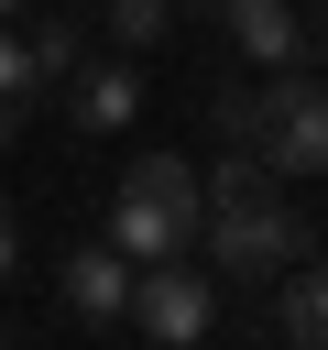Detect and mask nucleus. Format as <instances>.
<instances>
[{
  "label": "nucleus",
  "instance_id": "nucleus-1",
  "mask_svg": "<svg viewBox=\"0 0 328 350\" xmlns=\"http://www.w3.org/2000/svg\"><path fill=\"white\" fill-rule=\"evenodd\" d=\"M197 230H208V175L186 153H131V175L109 186V241L131 262H175L197 252Z\"/></svg>",
  "mask_w": 328,
  "mask_h": 350
},
{
  "label": "nucleus",
  "instance_id": "nucleus-2",
  "mask_svg": "<svg viewBox=\"0 0 328 350\" xmlns=\"http://www.w3.org/2000/svg\"><path fill=\"white\" fill-rule=\"evenodd\" d=\"M197 252H208V273H230V284H284V262H306V219L284 208V186L273 175H251V186H208V230H197Z\"/></svg>",
  "mask_w": 328,
  "mask_h": 350
},
{
  "label": "nucleus",
  "instance_id": "nucleus-3",
  "mask_svg": "<svg viewBox=\"0 0 328 350\" xmlns=\"http://www.w3.org/2000/svg\"><path fill=\"white\" fill-rule=\"evenodd\" d=\"M284 186L295 175H328V88L306 66H262V142H251Z\"/></svg>",
  "mask_w": 328,
  "mask_h": 350
},
{
  "label": "nucleus",
  "instance_id": "nucleus-4",
  "mask_svg": "<svg viewBox=\"0 0 328 350\" xmlns=\"http://www.w3.org/2000/svg\"><path fill=\"white\" fill-rule=\"evenodd\" d=\"M120 328H142L153 350L208 339V328H219V273H186V252H175V262H142V273H131V317H120Z\"/></svg>",
  "mask_w": 328,
  "mask_h": 350
},
{
  "label": "nucleus",
  "instance_id": "nucleus-5",
  "mask_svg": "<svg viewBox=\"0 0 328 350\" xmlns=\"http://www.w3.org/2000/svg\"><path fill=\"white\" fill-rule=\"evenodd\" d=\"M131 273H142V262H131L120 241H98V252L77 241V252H66V273H55V295H66V317L120 328V317H131Z\"/></svg>",
  "mask_w": 328,
  "mask_h": 350
},
{
  "label": "nucleus",
  "instance_id": "nucleus-6",
  "mask_svg": "<svg viewBox=\"0 0 328 350\" xmlns=\"http://www.w3.org/2000/svg\"><path fill=\"white\" fill-rule=\"evenodd\" d=\"M131 109H142V66H131L120 44H109L98 66L77 55V77H66V120H77V131H131Z\"/></svg>",
  "mask_w": 328,
  "mask_h": 350
},
{
  "label": "nucleus",
  "instance_id": "nucleus-7",
  "mask_svg": "<svg viewBox=\"0 0 328 350\" xmlns=\"http://www.w3.org/2000/svg\"><path fill=\"white\" fill-rule=\"evenodd\" d=\"M219 22H230V44H241L251 66H295V55H306L295 0H219Z\"/></svg>",
  "mask_w": 328,
  "mask_h": 350
},
{
  "label": "nucleus",
  "instance_id": "nucleus-8",
  "mask_svg": "<svg viewBox=\"0 0 328 350\" xmlns=\"http://www.w3.org/2000/svg\"><path fill=\"white\" fill-rule=\"evenodd\" d=\"M273 339H295V350H328V273L284 262V295H273Z\"/></svg>",
  "mask_w": 328,
  "mask_h": 350
},
{
  "label": "nucleus",
  "instance_id": "nucleus-9",
  "mask_svg": "<svg viewBox=\"0 0 328 350\" xmlns=\"http://www.w3.org/2000/svg\"><path fill=\"white\" fill-rule=\"evenodd\" d=\"M22 55H33V88H55V77H77V11H33V33H22Z\"/></svg>",
  "mask_w": 328,
  "mask_h": 350
},
{
  "label": "nucleus",
  "instance_id": "nucleus-10",
  "mask_svg": "<svg viewBox=\"0 0 328 350\" xmlns=\"http://www.w3.org/2000/svg\"><path fill=\"white\" fill-rule=\"evenodd\" d=\"M98 22H109V44H120V55H153V44H164V22H175V0H98Z\"/></svg>",
  "mask_w": 328,
  "mask_h": 350
},
{
  "label": "nucleus",
  "instance_id": "nucleus-11",
  "mask_svg": "<svg viewBox=\"0 0 328 350\" xmlns=\"http://www.w3.org/2000/svg\"><path fill=\"white\" fill-rule=\"evenodd\" d=\"M208 131L219 142H262V88H208Z\"/></svg>",
  "mask_w": 328,
  "mask_h": 350
},
{
  "label": "nucleus",
  "instance_id": "nucleus-12",
  "mask_svg": "<svg viewBox=\"0 0 328 350\" xmlns=\"http://www.w3.org/2000/svg\"><path fill=\"white\" fill-rule=\"evenodd\" d=\"M0 98H33V55H22L11 22H0Z\"/></svg>",
  "mask_w": 328,
  "mask_h": 350
},
{
  "label": "nucleus",
  "instance_id": "nucleus-13",
  "mask_svg": "<svg viewBox=\"0 0 328 350\" xmlns=\"http://www.w3.org/2000/svg\"><path fill=\"white\" fill-rule=\"evenodd\" d=\"M22 262V219H11V197H0V273Z\"/></svg>",
  "mask_w": 328,
  "mask_h": 350
},
{
  "label": "nucleus",
  "instance_id": "nucleus-14",
  "mask_svg": "<svg viewBox=\"0 0 328 350\" xmlns=\"http://www.w3.org/2000/svg\"><path fill=\"white\" fill-rule=\"evenodd\" d=\"M11 131H22V98H0V142H11Z\"/></svg>",
  "mask_w": 328,
  "mask_h": 350
},
{
  "label": "nucleus",
  "instance_id": "nucleus-15",
  "mask_svg": "<svg viewBox=\"0 0 328 350\" xmlns=\"http://www.w3.org/2000/svg\"><path fill=\"white\" fill-rule=\"evenodd\" d=\"M33 11H44V0H0V22H33Z\"/></svg>",
  "mask_w": 328,
  "mask_h": 350
},
{
  "label": "nucleus",
  "instance_id": "nucleus-16",
  "mask_svg": "<svg viewBox=\"0 0 328 350\" xmlns=\"http://www.w3.org/2000/svg\"><path fill=\"white\" fill-rule=\"evenodd\" d=\"M317 44H328V0H317Z\"/></svg>",
  "mask_w": 328,
  "mask_h": 350
}]
</instances>
